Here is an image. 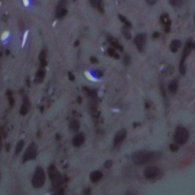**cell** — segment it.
I'll return each instance as SVG.
<instances>
[{"mask_svg": "<svg viewBox=\"0 0 195 195\" xmlns=\"http://www.w3.org/2000/svg\"><path fill=\"white\" fill-rule=\"evenodd\" d=\"M39 59H40V66L42 67H44L46 66V53L45 51L43 50L42 52L40 53L39 56Z\"/></svg>", "mask_w": 195, "mask_h": 195, "instance_id": "obj_17", "label": "cell"}, {"mask_svg": "<svg viewBox=\"0 0 195 195\" xmlns=\"http://www.w3.org/2000/svg\"><path fill=\"white\" fill-rule=\"evenodd\" d=\"M2 142H1V140H0V151L2 150Z\"/></svg>", "mask_w": 195, "mask_h": 195, "instance_id": "obj_35", "label": "cell"}, {"mask_svg": "<svg viewBox=\"0 0 195 195\" xmlns=\"http://www.w3.org/2000/svg\"><path fill=\"white\" fill-rule=\"evenodd\" d=\"M91 5L93 6V7H99V6L101 3V0H89Z\"/></svg>", "mask_w": 195, "mask_h": 195, "instance_id": "obj_22", "label": "cell"}, {"mask_svg": "<svg viewBox=\"0 0 195 195\" xmlns=\"http://www.w3.org/2000/svg\"><path fill=\"white\" fill-rule=\"evenodd\" d=\"M90 61L92 62V63H97V62H98V60H97L95 57H94V56H92V57H91Z\"/></svg>", "mask_w": 195, "mask_h": 195, "instance_id": "obj_31", "label": "cell"}, {"mask_svg": "<svg viewBox=\"0 0 195 195\" xmlns=\"http://www.w3.org/2000/svg\"><path fill=\"white\" fill-rule=\"evenodd\" d=\"M45 181V173L41 167H37L35 170L32 178V185L35 188L41 187Z\"/></svg>", "mask_w": 195, "mask_h": 195, "instance_id": "obj_3", "label": "cell"}, {"mask_svg": "<svg viewBox=\"0 0 195 195\" xmlns=\"http://www.w3.org/2000/svg\"><path fill=\"white\" fill-rule=\"evenodd\" d=\"M118 17H119V18H120V20H121L123 23H124L126 26H127V27H131V23L130 22H129V21L127 20V18H125L124 16H123V15H120Z\"/></svg>", "mask_w": 195, "mask_h": 195, "instance_id": "obj_21", "label": "cell"}, {"mask_svg": "<svg viewBox=\"0 0 195 195\" xmlns=\"http://www.w3.org/2000/svg\"><path fill=\"white\" fill-rule=\"evenodd\" d=\"M146 41V35L145 34H137L135 37L134 44L139 52H142L145 47Z\"/></svg>", "mask_w": 195, "mask_h": 195, "instance_id": "obj_6", "label": "cell"}, {"mask_svg": "<svg viewBox=\"0 0 195 195\" xmlns=\"http://www.w3.org/2000/svg\"><path fill=\"white\" fill-rule=\"evenodd\" d=\"M159 36V32H154L153 34V37H154V38H157V37H158Z\"/></svg>", "mask_w": 195, "mask_h": 195, "instance_id": "obj_33", "label": "cell"}, {"mask_svg": "<svg viewBox=\"0 0 195 195\" xmlns=\"http://www.w3.org/2000/svg\"><path fill=\"white\" fill-rule=\"evenodd\" d=\"M175 140L177 142L178 144H185L189 138V133L188 131L184 127H177L175 133Z\"/></svg>", "mask_w": 195, "mask_h": 195, "instance_id": "obj_4", "label": "cell"}, {"mask_svg": "<svg viewBox=\"0 0 195 195\" xmlns=\"http://www.w3.org/2000/svg\"><path fill=\"white\" fill-rule=\"evenodd\" d=\"M113 165V162L111 160H107L106 162H105V168L107 169H109V168H111Z\"/></svg>", "mask_w": 195, "mask_h": 195, "instance_id": "obj_27", "label": "cell"}, {"mask_svg": "<svg viewBox=\"0 0 195 195\" xmlns=\"http://www.w3.org/2000/svg\"><path fill=\"white\" fill-rule=\"evenodd\" d=\"M181 46V42L178 40H174L171 41V44H170V49H171V52L175 53L177 52L178 50L180 48Z\"/></svg>", "mask_w": 195, "mask_h": 195, "instance_id": "obj_14", "label": "cell"}, {"mask_svg": "<svg viewBox=\"0 0 195 195\" xmlns=\"http://www.w3.org/2000/svg\"><path fill=\"white\" fill-rule=\"evenodd\" d=\"M159 174V169L155 166H149L143 171V175L146 178L151 179L156 177Z\"/></svg>", "mask_w": 195, "mask_h": 195, "instance_id": "obj_7", "label": "cell"}, {"mask_svg": "<svg viewBox=\"0 0 195 195\" xmlns=\"http://www.w3.org/2000/svg\"><path fill=\"white\" fill-rule=\"evenodd\" d=\"M23 2H24V4L25 6H27L28 4V0H23Z\"/></svg>", "mask_w": 195, "mask_h": 195, "instance_id": "obj_34", "label": "cell"}, {"mask_svg": "<svg viewBox=\"0 0 195 195\" xmlns=\"http://www.w3.org/2000/svg\"><path fill=\"white\" fill-rule=\"evenodd\" d=\"M66 14H67V10L65 8L64 5H62V6L60 4L59 5L58 7H57V10H56V16L59 18H61L65 16Z\"/></svg>", "mask_w": 195, "mask_h": 195, "instance_id": "obj_13", "label": "cell"}, {"mask_svg": "<svg viewBox=\"0 0 195 195\" xmlns=\"http://www.w3.org/2000/svg\"><path fill=\"white\" fill-rule=\"evenodd\" d=\"M24 145V143L23 140H20L18 143H17L16 146H15V154L18 155V154L21 153V151L22 150Z\"/></svg>", "mask_w": 195, "mask_h": 195, "instance_id": "obj_18", "label": "cell"}, {"mask_svg": "<svg viewBox=\"0 0 195 195\" xmlns=\"http://www.w3.org/2000/svg\"><path fill=\"white\" fill-rule=\"evenodd\" d=\"M146 2L148 3V4L149 5H154L155 3V2L158 1V0H146Z\"/></svg>", "mask_w": 195, "mask_h": 195, "instance_id": "obj_29", "label": "cell"}, {"mask_svg": "<svg viewBox=\"0 0 195 195\" xmlns=\"http://www.w3.org/2000/svg\"><path fill=\"white\" fill-rule=\"evenodd\" d=\"M49 175H50V181L52 183L53 186L56 188H58L62 185L63 183V179H62V175L56 169V167L51 165L48 169Z\"/></svg>", "mask_w": 195, "mask_h": 195, "instance_id": "obj_2", "label": "cell"}, {"mask_svg": "<svg viewBox=\"0 0 195 195\" xmlns=\"http://www.w3.org/2000/svg\"><path fill=\"white\" fill-rule=\"evenodd\" d=\"M69 129H70L72 131H74V132H76L79 129V123L76 120H73L71 121L70 124H69Z\"/></svg>", "mask_w": 195, "mask_h": 195, "instance_id": "obj_16", "label": "cell"}, {"mask_svg": "<svg viewBox=\"0 0 195 195\" xmlns=\"http://www.w3.org/2000/svg\"><path fill=\"white\" fill-rule=\"evenodd\" d=\"M8 101H9V104L11 105V106H12L13 104H14V99L12 96L8 97Z\"/></svg>", "mask_w": 195, "mask_h": 195, "instance_id": "obj_32", "label": "cell"}, {"mask_svg": "<svg viewBox=\"0 0 195 195\" xmlns=\"http://www.w3.org/2000/svg\"><path fill=\"white\" fill-rule=\"evenodd\" d=\"M69 80L74 81L75 80L74 75H73L72 73H69Z\"/></svg>", "mask_w": 195, "mask_h": 195, "instance_id": "obj_30", "label": "cell"}, {"mask_svg": "<svg viewBox=\"0 0 195 195\" xmlns=\"http://www.w3.org/2000/svg\"><path fill=\"white\" fill-rule=\"evenodd\" d=\"M124 63L125 66H128L130 63V57L128 55H125L124 57Z\"/></svg>", "mask_w": 195, "mask_h": 195, "instance_id": "obj_24", "label": "cell"}, {"mask_svg": "<svg viewBox=\"0 0 195 195\" xmlns=\"http://www.w3.org/2000/svg\"><path fill=\"white\" fill-rule=\"evenodd\" d=\"M108 52L110 56H114V57H115V58H117V59H119V56L117 54V53H115V50H113V49H109V50H108Z\"/></svg>", "mask_w": 195, "mask_h": 195, "instance_id": "obj_25", "label": "cell"}, {"mask_svg": "<svg viewBox=\"0 0 195 195\" xmlns=\"http://www.w3.org/2000/svg\"><path fill=\"white\" fill-rule=\"evenodd\" d=\"M159 156V154L154 152H148V151H138L136 152L132 155L133 162L137 165H145L147 163L153 161Z\"/></svg>", "mask_w": 195, "mask_h": 195, "instance_id": "obj_1", "label": "cell"}, {"mask_svg": "<svg viewBox=\"0 0 195 195\" xmlns=\"http://www.w3.org/2000/svg\"><path fill=\"white\" fill-rule=\"evenodd\" d=\"M88 95L92 98H95L97 95L96 91L95 90H88Z\"/></svg>", "mask_w": 195, "mask_h": 195, "instance_id": "obj_26", "label": "cell"}, {"mask_svg": "<svg viewBox=\"0 0 195 195\" xmlns=\"http://www.w3.org/2000/svg\"><path fill=\"white\" fill-rule=\"evenodd\" d=\"M30 108V104H29V101H28L27 97L24 98V101H23V105H22L20 109V113L22 115H25L28 112V110Z\"/></svg>", "mask_w": 195, "mask_h": 195, "instance_id": "obj_10", "label": "cell"}, {"mask_svg": "<svg viewBox=\"0 0 195 195\" xmlns=\"http://www.w3.org/2000/svg\"><path fill=\"white\" fill-rule=\"evenodd\" d=\"M122 33L124 34V36L126 39L127 40H130L131 38V34L130 32V31L128 29V27L125 26L122 28Z\"/></svg>", "mask_w": 195, "mask_h": 195, "instance_id": "obj_19", "label": "cell"}, {"mask_svg": "<svg viewBox=\"0 0 195 195\" xmlns=\"http://www.w3.org/2000/svg\"><path fill=\"white\" fill-rule=\"evenodd\" d=\"M37 155V147L34 143H31L27 148L25 153L23 155V162H28L29 160H32L36 158Z\"/></svg>", "mask_w": 195, "mask_h": 195, "instance_id": "obj_5", "label": "cell"}, {"mask_svg": "<svg viewBox=\"0 0 195 195\" xmlns=\"http://www.w3.org/2000/svg\"><path fill=\"white\" fill-rule=\"evenodd\" d=\"M169 3L174 7H180L183 3V0H169Z\"/></svg>", "mask_w": 195, "mask_h": 195, "instance_id": "obj_20", "label": "cell"}, {"mask_svg": "<svg viewBox=\"0 0 195 195\" xmlns=\"http://www.w3.org/2000/svg\"><path fill=\"white\" fill-rule=\"evenodd\" d=\"M194 22H195V15H194Z\"/></svg>", "mask_w": 195, "mask_h": 195, "instance_id": "obj_36", "label": "cell"}, {"mask_svg": "<svg viewBox=\"0 0 195 195\" xmlns=\"http://www.w3.org/2000/svg\"><path fill=\"white\" fill-rule=\"evenodd\" d=\"M170 149L172 152H177L178 150V147L177 146V145H175V144H171L170 145Z\"/></svg>", "mask_w": 195, "mask_h": 195, "instance_id": "obj_28", "label": "cell"}, {"mask_svg": "<svg viewBox=\"0 0 195 195\" xmlns=\"http://www.w3.org/2000/svg\"><path fill=\"white\" fill-rule=\"evenodd\" d=\"M85 142V136L83 133H79L77 136L74 137L73 140V145L76 147H79L81 145H83Z\"/></svg>", "mask_w": 195, "mask_h": 195, "instance_id": "obj_9", "label": "cell"}, {"mask_svg": "<svg viewBox=\"0 0 195 195\" xmlns=\"http://www.w3.org/2000/svg\"><path fill=\"white\" fill-rule=\"evenodd\" d=\"M126 135H127V131L125 130L124 129L119 130L116 135H115V139H114V144L115 146H117L118 144H120L121 143H122L123 140L125 139L126 137Z\"/></svg>", "mask_w": 195, "mask_h": 195, "instance_id": "obj_8", "label": "cell"}, {"mask_svg": "<svg viewBox=\"0 0 195 195\" xmlns=\"http://www.w3.org/2000/svg\"><path fill=\"white\" fill-rule=\"evenodd\" d=\"M103 175L102 173L100 172L99 171H95L92 172L90 174V179L91 181L95 183V182H98L99 181H100L101 179L102 178Z\"/></svg>", "mask_w": 195, "mask_h": 195, "instance_id": "obj_11", "label": "cell"}, {"mask_svg": "<svg viewBox=\"0 0 195 195\" xmlns=\"http://www.w3.org/2000/svg\"><path fill=\"white\" fill-rule=\"evenodd\" d=\"M45 76V72L44 70H39L37 73V79H43Z\"/></svg>", "mask_w": 195, "mask_h": 195, "instance_id": "obj_23", "label": "cell"}, {"mask_svg": "<svg viewBox=\"0 0 195 195\" xmlns=\"http://www.w3.org/2000/svg\"><path fill=\"white\" fill-rule=\"evenodd\" d=\"M169 90L170 92L175 93L178 90V83L176 80H172L169 85Z\"/></svg>", "mask_w": 195, "mask_h": 195, "instance_id": "obj_15", "label": "cell"}, {"mask_svg": "<svg viewBox=\"0 0 195 195\" xmlns=\"http://www.w3.org/2000/svg\"><path fill=\"white\" fill-rule=\"evenodd\" d=\"M161 21H162V24L165 25L166 32H169V27H170V24H171V21H170V19H169V15H168L167 14H164L163 15H162Z\"/></svg>", "mask_w": 195, "mask_h": 195, "instance_id": "obj_12", "label": "cell"}]
</instances>
